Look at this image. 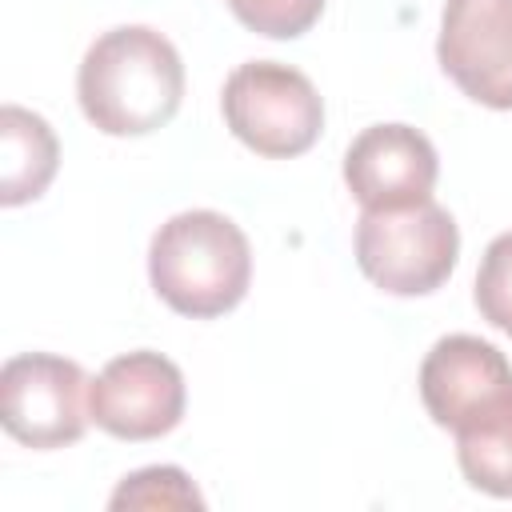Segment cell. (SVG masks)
I'll list each match as a JSON object with an SVG mask.
<instances>
[{"label":"cell","mask_w":512,"mask_h":512,"mask_svg":"<svg viewBox=\"0 0 512 512\" xmlns=\"http://www.w3.org/2000/svg\"><path fill=\"white\" fill-rule=\"evenodd\" d=\"M76 96L88 124L104 136H148L164 128L184 100L180 52L156 28H108L80 60Z\"/></svg>","instance_id":"cell-1"},{"label":"cell","mask_w":512,"mask_h":512,"mask_svg":"<svg viewBox=\"0 0 512 512\" xmlns=\"http://www.w3.org/2000/svg\"><path fill=\"white\" fill-rule=\"evenodd\" d=\"M148 276L172 312L212 320L244 300L252 280V248L224 212H176L148 244Z\"/></svg>","instance_id":"cell-2"},{"label":"cell","mask_w":512,"mask_h":512,"mask_svg":"<svg viewBox=\"0 0 512 512\" xmlns=\"http://www.w3.org/2000/svg\"><path fill=\"white\" fill-rule=\"evenodd\" d=\"M460 256V228L448 208L420 200L408 208H364L356 220V264L392 296L436 292Z\"/></svg>","instance_id":"cell-3"},{"label":"cell","mask_w":512,"mask_h":512,"mask_svg":"<svg viewBox=\"0 0 512 512\" xmlns=\"http://www.w3.org/2000/svg\"><path fill=\"white\" fill-rule=\"evenodd\" d=\"M224 124L256 156L288 160L316 144L324 128V100L316 84L280 60L240 64L220 92Z\"/></svg>","instance_id":"cell-4"},{"label":"cell","mask_w":512,"mask_h":512,"mask_svg":"<svg viewBox=\"0 0 512 512\" xmlns=\"http://www.w3.org/2000/svg\"><path fill=\"white\" fill-rule=\"evenodd\" d=\"M92 380L76 360L52 352H20L0 368V424L28 448L76 444L92 420Z\"/></svg>","instance_id":"cell-5"},{"label":"cell","mask_w":512,"mask_h":512,"mask_svg":"<svg viewBox=\"0 0 512 512\" xmlns=\"http://www.w3.org/2000/svg\"><path fill=\"white\" fill-rule=\"evenodd\" d=\"M436 60L484 108H512V0H444Z\"/></svg>","instance_id":"cell-6"},{"label":"cell","mask_w":512,"mask_h":512,"mask_svg":"<svg viewBox=\"0 0 512 512\" xmlns=\"http://www.w3.org/2000/svg\"><path fill=\"white\" fill-rule=\"evenodd\" d=\"M420 400L440 428L460 432L512 404V364L480 336H440L420 364Z\"/></svg>","instance_id":"cell-7"},{"label":"cell","mask_w":512,"mask_h":512,"mask_svg":"<svg viewBox=\"0 0 512 512\" xmlns=\"http://www.w3.org/2000/svg\"><path fill=\"white\" fill-rule=\"evenodd\" d=\"M88 408L96 428L116 440H156L184 416V376L160 352H124L92 380Z\"/></svg>","instance_id":"cell-8"},{"label":"cell","mask_w":512,"mask_h":512,"mask_svg":"<svg viewBox=\"0 0 512 512\" xmlns=\"http://www.w3.org/2000/svg\"><path fill=\"white\" fill-rule=\"evenodd\" d=\"M440 160L432 140L408 124H372L344 152V184L360 208H408L432 200Z\"/></svg>","instance_id":"cell-9"},{"label":"cell","mask_w":512,"mask_h":512,"mask_svg":"<svg viewBox=\"0 0 512 512\" xmlns=\"http://www.w3.org/2000/svg\"><path fill=\"white\" fill-rule=\"evenodd\" d=\"M56 164H60V144L48 120L20 104H4L0 108V204L16 208L44 196V188L56 176Z\"/></svg>","instance_id":"cell-10"},{"label":"cell","mask_w":512,"mask_h":512,"mask_svg":"<svg viewBox=\"0 0 512 512\" xmlns=\"http://www.w3.org/2000/svg\"><path fill=\"white\" fill-rule=\"evenodd\" d=\"M452 436L464 480L488 496H512V404Z\"/></svg>","instance_id":"cell-11"},{"label":"cell","mask_w":512,"mask_h":512,"mask_svg":"<svg viewBox=\"0 0 512 512\" xmlns=\"http://www.w3.org/2000/svg\"><path fill=\"white\" fill-rule=\"evenodd\" d=\"M112 508H204V496L176 464H152L120 480L108 500Z\"/></svg>","instance_id":"cell-12"},{"label":"cell","mask_w":512,"mask_h":512,"mask_svg":"<svg viewBox=\"0 0 512 512\" xmlns=\"http://www.w3.org/2000/svg\"><path fill=\"white\" fill-rule=\"evenodd\" d=\"M476 308L492 328L512 336V232H500L484 248L476 272Z\"/></svg>","instance_id":"cell-13"},{"label":"cell","mask_w":512,"mask_h":512,"mask_svg":"<svg viewBox=\"0 0 512 512\" xmlns=\"http://www.w3.org/2000/svg\"><path fill=\"white\" fill-rule=\"evenodd\" d=\"M228 8L244 28L268 40H292L320 20L324 0H228Z\"/></svg>","instance_id":"cell-14"}]
</instances>
